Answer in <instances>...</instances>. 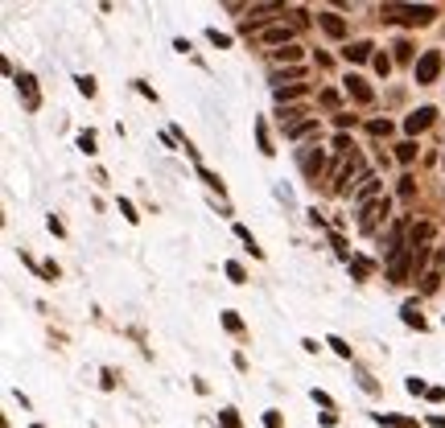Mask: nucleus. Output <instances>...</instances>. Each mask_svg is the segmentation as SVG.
I'll return each instance as SVG.
<instances>
[{"label":"nucleus","mask_w":445,"mask_h":428,"mask_svg":"<svg viewBox=\"0 0 445 428\" xmlns=\"http://www.w3.org/2000/svg\"><path fill=\"white\" fill-rule=\"evenodd\" d=\"M384 13H388V17H396V21H404V25H429V21L437 17V8H433V4H388Z\"/></svg>","instance_id":"1"},{"label":"nucleus","mask_w":445,"mask_h":428,"mask_svg":"<svg viewBox=\"0 0 445 428\" xmlns=\"http://www.w3.org/2000/svg\"><path fill=\"white\" fill-rule=\"evenodd\" d=\"M408 252H412V243H400V239H396V247H392V256H388V280L400 284L404 276H408Z\"/></svg>","instance_id":"2"},{"label":"nucleus","mask_w":445,"mask_h":428,"mask_svg":"<svg viewBox=\"0 0 445 428\" xmlns=\"http://www.w3.org/2000/svg\"><path fill=\"white\" fill-rule=\"evenodd\" d=\"M442 75V54L437 49H425L421 62H416V83H433Z\"/></svg>","instance_id":"3"},{"label":"nucleus","mask_w":445,"mask_h":428,"mask_svg":"<svg viewBox=\"0 0 445 428\" xmlns=\"http://www.w3.org/2000/svg\"><path fill=\"white\" fill-rule=\"evenodd\" d=\"M433 116H437L433 107H416V112H412V116L404 120V132H408V136H416V132H425V128H429V124H433Z\"/></svg>","instance_id":"4"},{"label":"nucleus","mask_w":445,"mask_h":428,"mask_svg":"<svg viewBox=\"0 0 445 428\" xmlns=\"http://www.w3.org/2000/svg\"><path fill=\"white\" fill-rule=\"evenodd\" d=\"M17 91H21V99H25V107L29 112H38V86H33V75H17Z\"/></svg>","instance_id":"5"},{"label":"nucleus","mask_w":445,"mask_h":428,"mask_svg":"<svg viewBox=\"0 0 445 428\" xmlns=\"http://www.w3.org/2000/svg\"><path fill=\"white\" fill-rule=\"evenodd\" d=\"M379 214H388V202H371V206L363 211V218H359V227H363L367 235H375V227H379Z\"/></svg>","instance_id":"6"},{"label":"nucleus","mask_w":445,"mask_h":428,"mask_svg":"<svg viewBox=\"0 0 445 428\" xmlns=\"http://www.w3.org/2000/svg\"><path fill=\"white\" fill-rule=\"evenodd\" d=\"M322 29H326L330 38H342V33H347V21H342L338 13H322Z\"/></svg>","instance_id":"7"},{"label":"nucleus","mask_w":445,"mask_h":428,"mask_svg":"<svg viewBox=\"0 0 445 428\" xmlns=\"http://www.w3.org/2000/svg\"><path fill=\"white\" fill-rule=\"evenodd\" d=\"M371 49H375L371 42H355V45H347V49H342V58H347V62H367V58H371Z\"/></svg>","instance_id":"8"},{"label":"nucleus","mask_w":445,"mask_h":428,"mask_svg":"<svg viewBox=\"0 0 445 428\" xmlns=\"http://www.w3.org/2000/svg\"><path fill=\"white\" fill-rule=\"evenodd\" d=\"M347 91H351V95H355L359 103H371V86L363 83V79H359V75H351V79H347Z\"/></svg>","instance_id":"9"},{"label":"nucleus","mask_w":445,"mask_h":428,"mask_svg":"<svg viewBox=\"0 0 445 428\" xmlns=\"http://www.w3.org/2000/svg\"><path fill=\"white\" fill-rule=\"evenodd\" d=\"M375 190H379V177H371V173H367V177H363V185H359V194H355V202H367Z\"/></svg>","instance_id":"10"},{"label":"nucleus","mask_w":445,"mask_h":428,"mask_svg":"<svg viewBox=\"0 0 445 428\" xmlns=\"http://www.w3.org/2000/svg\"><path fill=\"white\" fill-rule=\"evenodd\" d=\"M400 313H404V321H408V326H416V330H425V317L416 313V300H408V305H404Z\"/></svg>","instance_id":"11"},{"label":"nucleus","mask_w":445,"mask_h":428,"mask_svg":"<svg viewBox=\"0 0 445 428\" xmlns=\"http://www.w3.org/2000/svg\"><path fill=\"white\" fill-rule=\"evenodd\" d=\"M264 42H268V45H285V42H289V29L272 25V29H264Z\"/></svg>","instance_id":"12"},{"label":"nucleus","mask_w":445,"mask_h":428,"mask_svg":"<svg viewBox=\"0 0 445 428\" xmlns=\"http://www.w3.org/2000/svg\"><path fill=\"white\" fill-rule=\"evenodd\" d=\"M297 95H306V86L301 83H293V86H276V99L285 103V99H297Z\"/></svg>","instance_id":"13"},{"label":"nucleus","mask_w":445,"mask_h":428,"mask_svg":"<svg viewBox=\"0 0 445 428\" xmlns=\"http://www.w3.org/2000/svg\"><path fill=\"white\" fill-rule=\"evenodd\" d=\"M412 157H416V144H412V140H404V144H396V161H404V165H408Z\"/></svg>","instance_id":"14"},{"label":"nucleus","mask_w":445,"mask_h":428,"mask_svg":"<svg viewBox=\"0 0 445 428\" xmlns=\"http://www.w3.org/2000/svg\"><path fill=\"white\" fill-rule=\"evenodd\" d=\"M313 128H317V120H306V124H293V128H289V140H297V136H310Z\"/></svg>","instance_id":"15"},{"label":"nucleus","mask_w":445,"mask_h":428,"mask_svg":"<svg viewBox=\"0 0 445 428\" xmlns=\"http://www.w3.org/2000/svg\"><path fill=\"white\" fill-rule=\"evenodd\" d=\"M301 165H306L310 177H317V169H322V153H306V161H301Z\"/></svg>","instance_id":"16"},{"label":"nucleus","mask_w":445,"mask_h":428,"mask_svg":"<svg viewBox=\"0 0 445 428\" xmlns=\"http://www.w3.org/2000/svg\"><path fill=\"white\" fill-rule=\"evenodd\" d=\"M256 136H260V153H268V157H272L276 148L268 144V128H264V124H260V120H256Z\"/></svg>","instance_id":"17"},{"label":"nucleus","mask_w":445,"mask_h":428,"mask_svg":"<svg viewBox=\"0 0 445 428\" xmlns=\"http://www.w3.org/2000/svg\"><path fill=\"white\" fill-rule=\"evenodd\" d=\"M276 58H280V62H297L301 49H297V45H285V49H276Z\"/></svg>","instance_id":"18"},{"label":"nucleus","mask_w":445,"mask_h":428,"mask_svg":"<svg viewBox=\"0 0 445 428\" xmlns=\"http://www.w3.org/2000/svg\"><path fill=\"white\" fill-rule=\"evenodd\" d=\"M351 272H355L359 280H363V276L371 272V263H367V259H363V256H355V259H351Z\"/></svg>","instance_id":"19"},{"label":"nucleus","mask_w":445,"mask_h":428,"mask_svg":"<svg viewBox=\"0 0 445 428\" xmlns=\"http://www.w3.org/2000/svg\"><path fill=\"white\" fill-rule=\"evenodd\" d=\"M388 132H392L388 120H371V136H388Z\"/></svg>","instance_id":"20"},{"label":"nucleus","mask_w":445,"mask_h":428,"mask_svg":"<svg viewBox=\"0 0 445 428\" xmlns=\"http://www.w3.org/2000/svg\"><path fill=\"white\" fill-rule=\"evenodd\" d=\"M79 148H83V153H95V132H83V136H79Z\"/></svg>","instance_id":"21"},{"label":"nucleus","mask_w":445,"mask_h":428,"mask_svg":"<svg viewBox=\"0 0 445 428\" xmlns=\"http://www.w3.org/2000/svg\"><path fill=\"white\" fill-rule=\"evenodd\" d=\"M404 387H408V391H412V395H429V387L421 383V379H408V383H404Z\"/></svg>","instance_id":"22"},{"label":"nucleus","mask_w":445,"mask_h":428,"mask_svg":"<svg viewBox=\"0 0 445 428\" xmlns=\"http://www.w3.org/2000/svg\"><path fill=\"white\" fill-rule=\"evenodd\" d=\"M227 276H231L235 284H243V268H239V263H227Z\"/></svg>","instance_id":"23"},{"label":"nucleus","mask_w":445,"mask_h":428,"mask_svg":"<svg viewBox=\"0 0 445 428\" xmlns=\"http://www.w3.org/2000/svg\"><path fill=\"white\" fill-rule=\"evenodd\" d=\"M222 326H227V330H243V321H239L235 313H222Z\"/></svg>","instance_id":"24"},{"label":"nucleus","mask_w":445,"mask_h":428,"mask_svg":"<svg viewBox=\"0 0 445 428\" xmlns=\"http://www.w3.org/2000/svg\"><path fill=\"white\" fill-rule=\"evenodd\" d=\"M211 42L219 45V49H227V45H231V38H227V33H219V29H211Z\"/></svg>","instance_id":"25"},{"label":"nucleus","mask_w":445,"mask_h":428,"mask_svg":"<svg viewBox=\"0 0 445 428\" xmlns=\"http://www.w3.org/2000/svg\"><path fill=\"white\" fill-rule=\"evenodd\" d=\"M79 91L91 99V95H95V79H87V75H83V79H79Z\"/></svg>","instance_id":"26"},{"label":"nucleus","mask_w":445,"mask_h":428,"mask_svg":"<svg viewBox=\"0 0 445 428\" xmlns=\"http://www.w3.org/2000/svg\"><path fill=\"white\" fill-rule=\"evenodd\" d=\"M222 425H227V428H239V416H235L231 408H222Z\"/></svg>","instance_id":"27"},{"label":"nucleus","mask_w":445,"mask_h":428,"mask_svg":"<svg viewBox=\"0 0 445 428\" xmlns=\"http://www.w3.org/2000/svg\"><path fill=\"white\" fill-rule=\"evenodd\" d=\"M330 346H334V350H338V354H342V358H351V346L342 342V338H330Z\"/></svg>","instance_id":"28"},{"label":"nucleus","mask_w":445,"mask_h":428,"mask_svg":"<svg viewBox=\"0 0 445 428\" xmlns=\"http://www.w3.org/2000/svg\"><path fill=\"white\" fill-rule=\"evenodd\" d=\"M120 211H124V218H128V222H136V211H133V202H128V198H120Z\"/></svg>","instance_id":"29"},{"label":"nucleus","mask_w":445,"mask_h":428,"mask_svg":"<svg viewBox=\"0 0 445 428\" xmlns=\"http://www.w3.org/2000/svg\"><path fill=\"white\" fill-rule=\"evenodd\" d=\"M375 70H379V75H388V70H392V62H388L384 54H375Z\"/></svg>","instance_id":"30"},{"label":"nucleus","mask_w":445,"mask_h":428,"mask_svg":"<svg viewBox=\"0 0 445 428\" xmlns=\"http://www.w3.org/2000/svg\"><path fill=\"white\" fill-rule=\"evenodd\" d=\"M264 428H280V416H276V412H264Z\"/></svg>","instance_id":"31"},{"label":"nucleus","mask_w":445,"mask_h":428,"mask_svg":"<svg viewBox=\"0 0 445 428\" xmlns=\"http://www.w3.org/2000/svg\"><path fill=\"white\" fill-rule=\"evenodd\" d=\"M433 428H445V416H433Z\"/></svg>","instance_id":"32"},{"label":"nucleus","mask_w":445,"mask_h":428,"mask_svg":"<svg viewBox=\"0 0 445 428\" xmlns=\"http://www.w3.org/2000/svg\"><path fill=\"white\" fill-rule=\"evenodd\" d=\"M33 428H42V425H33Z\"/></svg>","instance_id":"33"},{"label":"nucleus","mask_w":445,"mask_h":428,"mask_svg":"<svg viewBox=\"0 0 445 428\" xmlns=\"http://www.w3.org/2000/svg\"><path fill=\"white\" fill-rule=\"evenodd\" d=\"M442 165H445V157H442Z\"/></svg>","instance_id":"34"}]
</instances>
